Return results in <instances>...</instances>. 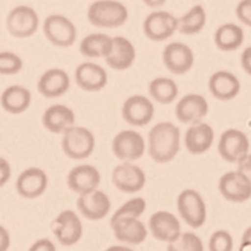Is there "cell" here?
<instances>
[{
  "instance_id": "cell-1",
  "label": "cell",
  "mask_w": 251,
  "mask_h": 251,
  "mask_svg": "<svg viewBox=\"0 0 251 251\" xmlns=\"http://www.w3.org/2000/svg\"><path fill=\"white\" fill-rule=\"evenodd\" d=\"M181 149V132L170 121L155 124L149 132L147 150L155 162L166 164L176 158Z\"/></svg>"
},
{
  "instance_id": "cell-2",
  "label": "cell",
  "mask_w": 251,
  "mask_h": 251,
  "mask_svg": "<svg viewBox=\"0 0 251 251\" xmlns=\"http://www.w3.org/2000/svg\"><path fill=\"white\" fill-rule=\"evenodd\" d=\"M127 19L129 11L118 0H97L87 9V20L97 28H120Z\"/></svg>"
},
{
  "instance_id": "cell-3",
  "label": "cell",
  "mask_w": 251,
  "mask_h": 251,
  "mask_svg": "<svg viewBox=\"0 0 251 251\" xmlns=\"http://www.w3.org/2000/svg\"><path fill=\"white\" fill-rule=\"evenodd\" d=\"M61 149L71 159H86L94 153L95 136L89 129L81 127V126H72L63 133Z\"/></svg>"
},
{
  "instance_id": "cell-4",
  "label": "cell",
  "mask_w": 251,
  "mask_h": 251,
  "mask_svg": "<svg viewBox=\"0 0 251 251\" xmlns=\"http://www.w3.org/2000/svg\"><path fill=\"white\" fill-rule=\"evenodd\" d=\"M176 208L184 222L192 228L202 227L207 221V205L205 201L195 188H185L178 195Z\"/></svg>"
},
{
  "instance_id": "cell-5",
  "label": "cell",
  "mask_w": 251,
  "mask_h": 251,
  "mask_svg": "<svg viewBox=\"0 0 251 251\" xmlns=\"http://www.w3.org/2000/svg\"><path fill=\"white\" fill-rule=\"evenodd\" d=\"M39 14L28 5L12 8L6 17V29L16 39H29L39 29Z\"/></svg>"
},
{
  "instance_id": "cell-6",
  "label": "cell",
  "mask_w": 251,
  "mask_h": 251,
  "mask_svg": "<svg viewBox=\"0 0 251 251\" xmlns=\"http://www.w3.org/2000/svg\"><path fill=\"white\" fill-rule=\"evenodd\" d=\"M43 32L49 43L58 48H69L77 40L75 25L61 14H51L43 22Z\"/></svg>"
},
{
  "instance_id": "cell-7",
  "label": "cell",
  "mask_w": 251,
  "mask_h": 251,
  "mask_svg": "<svg viewBox=\"0 0 251 251\" xmlns=\"http://www.w3.org/2000/svg\"><path fill=\"white\" fill-rule=\"evenodd\" d=\"M218 152L224 161L237 164L250 153L248 136L239 129H227L219 138Z\"/></svg>"
},
{
  "instance_id": "cell-8",
  "label": "cell",
  "mask_w": 251,
  "mask_h": 251,
  "mask_svg": "<svg viewBox=\"0 0 251 251\" xmlns=\"http://www.w3.org/2000/svg\"><path fill=\"white\" fill-rule=\"evenodd\" d=\"M178 31V19L169 11H155L144 19L143 32L149 40L164 42Z\"/></svg>"
},
{
  "instance_id": "cell-9",
  "label": "cell",
  "mask_w": 251,
  "mask_h": 251,
  "mask_svg": "<svg viewBox=\"0 0 251 251\" xmlns=\"http://www.w3.org/2000/svg\"><path fill=\"white\" fill-rule=\"evenodd\" d=\"M112 152L121 161L133 162L146 153V141L140 132L132 129L121 130L112 141Z\"/></svg>"
},
{
  "instance_id": "cell-10",
  "label": "cell",
  "mask_w": 251,
  "mask_h": 251,
  "mask_svg": "<svg viewBox=\"0 0 251 251\" xmlns=\"http://www.w3.org/2000/svg\"><path fill=\"white\" fill-rule=\"evenodd\" d=\"M52 233L63 247H72L83 236V224L72 210H63L52 221Z\"/></svg>"
},
{
  "instance_id": "cell-11",
  "label": "cell",
  "mask_w": 251,
  "mask_h": 251,
  "mask_svg": "<svg viewBox=\"0 0 251 251\" xmlns=\"http://www.w3.org/2000/svg\"><path fill=\"white\" fill-rule=\"evenodd\" d=\"M121 115L127 124L135 127H144L153 120L155 107L150 98L144 95H132L123 103Z\"/></svg>"
},
{
  "instance_id": "cell-12",
  "label": "cell",
  "mask_w": 251,
  "mask_h": 251,
  "mask_svg": "<svg viewBox=\"0 0 251 251\" xmlns=\"http://www.w3.org/2000/svg\"><path fill=\"white\" fill-rule=\"evenodd\" d=\"M219 192L230 202L242 204L251 199V181L239 170L224 173L219 179Z\"/></svg>"
},
{
  "instance_id": "cell-13",
  "label": "cell",
  "mask_w": 251,
  "mask_h": 251,
  "mask_svg": "<svg viewBox=\"0 0 251 251\" xmlns=\"http://www.w3.org/2000/svg\"><path fill=\"white\" fill-rule=\"evenodd\" d=\"M112 182L123 193H136L146 185V173L133 162L123 161L112 172Z\"/></svg>"
},
{
  "instance_id": "cell-14",
  "label": "cell",
  "mask_w": 251,
  "mask_h": 251,
  "mask_svg": "<svg viewBox=\"0 0 251 251\" xmlns=\"http://www.w3.org/2000/svg\"><path fill=\"white\" fill-rule=\"evenodd\" d=\"M149 231L159 242H173L181 236V224L179 219L170 211L159 210L155 211L149 219Z\"/></svg>"
},
{
  "instance_id": "cell-15",
  "label": "cell",
  "mask_w": 251,
  "mask_h": 251,
  "mask_svg": "<svg viewBox=\"0 0 251 251\" xmlns=\"http://www.w3.org/2000/svg\"><path fill=\"white\" fill-rule=\"evenodd\" d=\"M162 61H164L166 68L172 74L184 75L193 68L195 54L188 45L181 42H173L169 43L164 48V51H162Z\"/></svg>"
},
{
  "instance_id": "cell-16",
  "label": "cell",
  "mask_w": 251,
  "mask_h": 251,
  "mask_svg": "<svg viewBox=\"0 0 251 251\" xmlns=\"http://www.w3.org/2000/svg\"><path fill=\"white\" fill-rule=\"evenodd\" d=\"M100 182H101V175L95 166L91 164L75 166L68 173V187L78 196L95 192Z\"/></svg>"
},
{
  "instance_id": "cell-17",
  "label": "cell",
  "mask_w": 251,
  "mask_h": 251,
  "mask_svg": "<svg viewBox=\"0 0 251 251\" xmlns=\"http://www.w3.org/2000/svg\"><path fill=\"white\" fill-rule=\"evenodd\" d=\"M49 179L45 170L39 167H29L23 170L16 181V190L25 199L40 198L48 188Z\"/></svg>"
},
{
  "instance_id": "cell-18",
  "label": "cell",
  "mask_w": 251,
  "mask_h": 251,
  "mask_svg": "<svg viewBox=\"0 0 251 251\" xmlns=\"http://www.w3.org/2000/svg\"><path fill=\"white\" fill-rule=\"evenodd\" d=\"M74 78L80 89L86 92H98L107 84V72L94 61H84L75 69Z\"/></svg>"
},
{
  "instance_id": "cell-19",
  "label": "cell",
  "mask_w": 251,
  "mask_h": 251,
  "mask_svg": "<svg viewBox=\"0 0 251 251\" xmlns=\"http://www.w3.org/2000/svg\"><path fill=\"white\" fill-rule=\"evenodd\" d=\"M208 114V103L207 100L199 94H187L184 95L176 107H175V115L179 123L184 124H195L202 121Z\"/></svg>"
},
{
  "instance_id": "cell-20",
  "label": "cell",
  "mask_w": 251,
  "mask_h": 251,
  "mask_svg": "<svg viewBox=\"0 0 251 251\" xmlns=\"http://www.w3.org/2000/svg\"><path fill=\"white\" fill-rule=\"evenodd\" d=\"M215 141V130L207 123H195L190 124L184 135V144L188 153L192 155H202L211 149Z\"/></svg>"
},
{
  "instance_id": "cell-21",
  "label": "cell",
  "mask_w": 251,
  "mask_h": 251,
  "mask_svg": "<svg viewBox=\"0 0 251 251\" xmlns=\"http://www.w3.org/2000/svg\"><path fill=\"white\" fill-rule=\"evenodd\" d=\"M115 239L127 245H140L147 239L149 228L140 218H123L110 224Z\"/></svg>"
},
{
  "instance_id": "cell-22",
  "label": "cell",
  "mask_w": 251,
  "mask_h": 251,
  "mask_svg": "<svg viewBox=\"0 0 251 251\" xmlns=\"http://www.w3.org/2000/svg\"><path fill=\"white\" fill-rule=\"evenodd\" d=\"M77 208L89 221L104 219L110 211V199L103 190H97L87 195H80L77 199Z\"/></svg>"
},
{
  "instance_id": "cell-23",
  "label": "cell",
  "mask_w": 251,
  "mask_h": 251,
  "mask_svg": "<svg viewBox=\"0 0 251 251\" xmlns=\"http://www.w3.org/2000/svg\"><path fill=\"white\" fill-rule=\"evenodd\" d=\"M71 86V78L66 71L60 68L48 69L42 74L37 83V91L45 98H60L65 95Z\"/></svg>"
},
{
  "instance_id": "cell-24",
  "label": "cell",
  "mask_w": 251,
  "mask_h": 251,
  "mask_svg": "<svg viewBox=\"0 0 251 251\" xmlns=\"http://www.w3.org/2000/svg\"><path fill=\"white\" fill-rule=\"evenodd\" d=\"M136 58V49L133 43L126 37H112V48L107 57L104 58L107 66L114 71H126L129 69Z\"/></svg>"
},
{
  "instance_id": "cell-25",
  "label": "cell",
  "mask_w": 251,
  "mask_h": 251,
  "mask_svg": "<svg viewBox=\"0 0 251 251\" xmlns=\"http://www.w3.org/2000/svg\"><path fill=\"white\" fill-rule=\"evenodd\" d=\"M208 91L219 101H230L241 92V81L228 71H218L208 80Z\"/></svg>"
},
{
  "instance_id": "cell-26",
  "label": "cell",
  "mask_w": 251,
  "mask_h": 251,
  "mask_svg": "<svg viewBox=\"0 0 251 251\" xmlns=\"http://www.w3.org/2000/svg\"><path fill=\"white\" fill-rule=\"evenodd\" d=\"M42 123L45 126V129L51 133L63 135L69 127L75 126V114L69 106L52 104L45 110Z\"/></svg>"
},
{
  "instance_id": "cell-27",
  "label": "cell",
  "mask_w": 251,
  "mask_h": 251,
  "mask_svg": "<svg viewBox=\"0 0 251 251\" xmlns=\"http://www.w3.org/2000/svg\"><path fill=\"white\" fill-rule=\"evenodd\" d=\"M31 100H32V95L28 87L20 86V84H12V86H8L2 92V95H0V106H2V109L8 112V114L19 115L29 109Z\"/></svg>"
},
{
  "instance_id": "cell-28",
  "label": "cell",
  "mask_w": 251,
  "mask_h": 251,
  "mask_svg": "<svg viewBox=\"0 0 251 251\" xmlns=\"http://www.w3.org/2000/svg\"><path fill=\"white\" fill-rule=\"evenodd\" d=\"M244 29L236 23H225L215 32V45L224 52H231L239 49L244 43Z\"/></svg>"
},
{
  "instance_id": "cell-29",
  "label": "cell",
  "mask_w": 251,
  "mask_h": 251,
  "mask_svg": "<svg viewBox=\"0 0 251 251\" xmlns=\"http://www.w3.org/2000/svg\"><path fill=\"white\" fill-rule=\"evenodd\" d=\"M112 48V37L104 32H92L80 43V52L86 58H106Z\"/></svg>"
},
{
  "instance_id": "cell-30",
  "label": "cell",
  "mask_w": 251,
  "mask_h": 251,
  "mask_svg": "<svg viewBox=\"0 0 251 251\" xmlns=\"http://www.w3.org/2000/svg\"><path fill=\"white\" fill-rule=\"evenodd\" d=\"M149 94L159 104H170L178 98L179 89L175 80L169 77H156L149 84Z\"/></svg>"
},
{
  "instance_id": "cell-31",
  "label": "cell",
  "mask_w": 251,
  "mask_h": 251,
  "mask_svg": "<svg viewBox=\"0 0 251 251\" xmlns=\"http://www.w3.org/2000/svg\"><path fill=\"white\" fill-rule=\"evenodd\" d=\"M207 14L202 5H195L178 19V31L184 35H195L205 26Z\"/></svg>"
},
{
  "instance_id": "cell-32",
  "label": "cell",
  "mask_w": 251,
  "mask_h": 251,
  "mask_svg": "<svg viewBox=\"0 0 251 251\" xmlns=\"http://www.w3.org/2000/svg\"><path fill=\"white\" fill-rule=\"evenodd\" d=\"M167 251H204V244L198 234L185 231L176 241L167 244Z\"/></svg>"
},
{
  "instance_id": "cell-33",
  "label": "cell",
  "mask_w": 251,
  "mask_h": 251,
  "mask_svg": "<svg viewBox=\"0 0 251 251\" xmlns=\"http://www.w3.org/2000/svg\"><path fill=\"white\" fill-rule=\"evenodd\" d=\"M147 208V204L144 198H133V199H129L127 202H124L114 215L110 218V224L115 222L118 219H123V218H140L143 213L146 211Z\"/></svg>"
},
{
  "instance_id": "cell-34",
  "label": "cell",
  "mask_w": 251,
  "mask_h": 251,
  "mask_svg": "<svg viewBox=\"0 0 251 251\" xmlns=\"http://www.w3.org/2000/svg\"><path fill=\"white\" fill-rule=\"evenodd\" d=\"M23 69L22 58L9 51H0V75H16Z\"/></svg>"
},
{
  "instance_id": "cell-35",
  "label": "cell",
  "mask_w": 251,
  "mask_h": 251,
  "mask_svg": "<svg viewBox=\"0 0 251 251\" xmlns=\"http://www.w3.org/2000/svg\"><path fill=\"white\" fill-rule=\"evenodd\" d=\"M234 241L227 230H216L210 236L208 251H233Z\"/></svg>"
},
{
  "instance_id": "cell-36",
  "label": "cell",
  "mask_w": 251,
  "mask_h": 251,
  "mask_svg": "<svg viewBox=\"0 0 251 251\" xmlns=\"http://www.w3.org/2000/svg\"><path fill=\"white\" fill-rule=\"evenodd\" d=\"M236 17L251 28V0H241L236 6Z\"/></svg>"
},
{
  "instance_id": "cell-37",
  "label": "cell",
  "mask_w": 251,
  "mask_h": 251,
  "mask_svg": "<svg viewBox=\"0 0 251 251\" xmlns=\"http://www.w3.org/2000/svg\"><path fill=\"white\" fill-rule=\"evenodd\" d=\"M28 251H57L54 242L51 239H46V237H43V239H39L37 242H34Z\"/></svg>"
},
{
  "instance_id": "cell-38",
  "label": "cell",
  "mask_w": 251,
  "mask_h": 251,
  "mask_svg": "<svg viewBox=\"0 0 251 251\" xmlns=\"http://www.w3.org/2000/svg\"><path fill=\"white\" fill-rule=\"evenodd\" d=\"M9 179H11V166L5 158L0 156V187L6 185Z\"/></svg>"
},
{
  "instance_id": "cell-39",
  "label": "cell",
  "mask_w": 251,
  "mask_h": 251,
  "mask_svg": "<svg viewBox=\"0 0 251 251\" xmlns=\"http://www.w3.org/2000/svg\"><path fill=\"white\" fill-rule=\"evenodd\" d=\"M241 173H244L245 176L251 181V153H248L242 161L237 162V169Z\"/></svg>"
},
{
  "instance_id": "cell-40",
  "label": "cell",
  "mask_w": 251,
  "mask_h": 251,
  "mask_svg": "<svg viewBox=\"0 0 251 251\" xmlns=\"http://www.w3.org/2000/svg\"><path fill=\"white\" fill-rule=\"evenodd\" d=\"M241 65H242V69L251 77V46L245 48L242 54H241Z\"/></svg>"
},
{
  "instance_id": "cell-41",
  "label": "cell",
  "mask_w": 251,
  "mask_h": 251,
  "mask_svg": "<svg viewBox=\"0 0 251 251\" xmlns=\"http://www.w3.org/2000/svg\"><path fill=\"white\" fill-rule=\"evenodd\" d=\"M9 245H11L9 231L3 227V225H0V251H8Z\"/></svg>"
},
{
  "instance_id": "cell-42",
  "label": "cell",
  "mask_w": 251,
  "mask_h": 251,
  "mask_svg": "<svg viewBox=\"0 0 251 251\" xmlns=\"http://www.w3.org/2000/svg\"><path fill=\"white\" fill-rule=\"evenodd\" d=\"M143 2L149 6V8H159L164 5L167 0H143Z\"/></svg>"
},
{
  "instance_id": "cell-43",
  "label": "cell",
  "mask_w": 251,
  "mask_h": 251,
  "mask_svg": "<svg viewBox=\"0 0 251 251\" xmlns=\"http://www.w3.org/2000/svg\"><path fill=\"white\" fill-rule=\"evenodd\" d=\"M104 251H135V250H132L130 247H126V245H112Z\"/></svg>"
},
{
  "instance_id": "cell-44",
  "label": "cell",
  "mask_w": 251,
  "mask_h": 251,
  "mask_svg": "<svg viewBox=\"0 0 251 251\" xmlns=\"http://www.w3.org/2000/svg\"><path fill=\"white\" fill-rule=\"evenodd\" d=\"M242 242L251 245V227H248V228L244 231V234H242Z\"/></svg>"
},
{
  "instance_id": "cell-45",
  "label": "cell",
  "mask_w": 251,
  "mask_h": 251,
  "mask_svg": "<svg viewBox=\"0 0 251 251\" xmlns=\"http://www.w3.org/2000/svg\"><path fill=\"white\" fill-rule=\"evenodd\" d=\"M241 251H251V245L245 244V242H241Z\"/></svg>"
}]
</instances>
